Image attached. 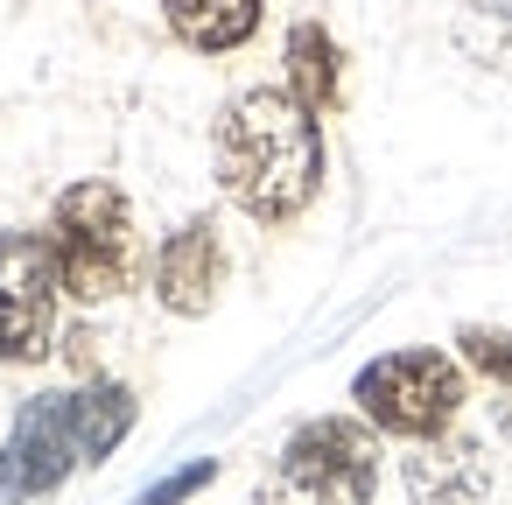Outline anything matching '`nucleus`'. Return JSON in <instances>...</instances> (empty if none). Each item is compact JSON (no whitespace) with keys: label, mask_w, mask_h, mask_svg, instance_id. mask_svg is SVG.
I'll return each instance as SVG.
<instances>
[{"label":"nucleus","mask_w":512,"mask_h":505,"mask_svg":"<svg viewBox=\"0 0 512 505\" xmlns=\"http://www.w3.org/2000/svg\"><path fill=\"white\" fill-rule=\"evenodd\" d=\"M456 344H463V358L484 372V379H498V386H512V330H484V323H463L456 330Z\"/></svg>","instance_id":"ddd939ff"},{"label":"nucleus","mask_w":512,"mask_h":505,"mask_svg":"<svg viewBox=\"0 0 512 505\" xmlns=\"http://www.w3.org/2000/svg\"><path fill=\"white\" fill-rule=\"evenodd\" d=\"M288 92L309 106V113H330L337 92H344V57L330 43L323 22H295L288 29Z\"/></svg>","instance_id":"9d476101"},{"label":"nucleus","mask_w":512,"mask_h":505,"mask_svg":"<svg viewBox=\"0 0 512 505\" xmlns=\"http://www.w3.org/2000/svg\"><path fill=\"white\" fill-rule=\"evenodd\" d=\"M225 288V246L211 218H183L155 253V302L169 316H211Z\"/></svg>","instance_id":"0eeeda50"},{"label":"nucleus","mask_w":512,"mask_h":505,"mask_svg":"<svg viewBox=\"0 0 512 505\" xmlns=\"http://www.w3.org/2000/svg\"><path fill=\"white\" fill-rule=\"evenodd\" d=\"M57 253L50 232H0V358L36 365L57 344Z\"/></svg>","instance_id":"39448f33"},{"label":"nucleus","mask_w":512,"mask_h":505,"mask_svg":"<svg viewBox=\"0 0 512 505\" xmlns=\"http://www.w3.org/2000/svg\"><path fill=\"white\" fill-rule=\"evenodd\" d=\"M71 421H78L85 463H106V456L127 442V428H134V393H127L120 379H92V386L71 393Z\"/></svg>","instance_id":"9b49d317"},{"label":"nucleus","mask_w":512,"mask_h":505,"mask_svg":"<svg viewBox=\"0 0 512 505\" xmlns=\"http://www.w3.org/2000/svg\"><path fill=\"white\" fill-rule=\"evenodd\" d=\"M260 15H267V0H162L169 36L183 50H204V57L246 50L260 36Z\"/></svg>","instance_id":"1a4fd4ad"},{"label":"nucleus","mask_w":512,"mask_h":505,"mask_svg":"<svg viewBox=\"0 0 512 505\" xmlns=\"http://www.w3.org/2000/svg\"><path fill=\"white\" fill-rule=\"evenodd\" d=\"M400 477H407V498H414V505H484V491H491V456H484L477 435L442 428V435H428V442H414V449L400 456Z\"/></svg>","instance_id":"6e6552de"},{"label":"nucleus","mask_w":512,"mask_h":505,"mask_svg":"<svg viewBox=\"0 0 512 505\" xmlns=\"http://www.w3.org/2000/svg\"><path fill=\"white\" fill-rule=\"evenodd\" d=\"M50 253L64 274V295L78 302H113L134 288L141 274V232H134V204L120 183H71L50 211Z\"/></svg>","instance_id":"f03ea898"},{"label":"nucleus","mask_w":512,"mask_h":505,"mask_svg":"<svg viewBox=\"0 0 512 505\" xmlns=\"http://www.w3.org/2000/svg\"><path fill=\"white\" fill-rule=\"evenodd\" d=\"M372 491H379L372 421H344V414L302 421L267 477V505H372Z\"/></svg>","instance_id":"7ed1b4c3"},{"label":"nucleus","mask_w":512,"mask_h":505,"mask_svg":"<svg viewBox=\"0 0 512 505\" xmlns=\"http://www.w3.org/2000/svg\"><path fill=\"white\" fill-rule=\"evenodd\" d=\"M351 400H358V414L379 435L428 442V435L456 428L470 393H463V365L456 358H442V351H386V358H372L351 379Z\"/></svg>","instance_id":"20e7f679"},{"label":"nucleus","mask_w":512,"mask_h":505,"mask_svg":"<svg viewBox=\"0 0 512 505\" xmlns=\"http://www.w3.org/2000/svg\"><path fill=\"white\" fill-rule=\"evenodd\" d=\"M211 162H218V190L253 225H288L323 190V134H316V113L288 85L232 92L225 113H218V127H211Z\"/></svg>","instance_id":"f257e3e1"},{"label":"nucleus","mask_w":512,"mask_h":505,"mask_svg":"<svg viewBox=\"0 0 512 505\" xmlns=\"http://www.w3.org/2000/svg\"><path fill=\"white\" fill-rule=\"evenodd\" d=\"M204 484H218V456H190L183 470H169V477H155L148 491H134L127 505H190Z\"/></svg>","instance_id":"f8f14e48"},{"label":"nucleus","mask_w":512,"mask_h":505,"mask_svg":"<svg viewBox=\"0 0 512 505\" xmlns=\"http://www.w3.org/2000/svg\"><path fill=\"white\" fill-rule=\"evenodd\" d=\"M463 43H470L491 71H512V15H491V8L470 15V22H463Z\"/></svg>","instance_id":"4468645a"},{"label":"nucleus","mask_w":512,"mask_h":505,"mask_svg":"<svg viewBox=\"0 0 512 505\" xmlns=\"http://www.w3.org/2000/svg\"><path fill=\"white\" fill-rule=\"evenodd\" d=\"M78 463H85V449H78L71 393H36V400H22L8 442H0V498H8V505H36Z\"/></svg>","instance_id":"423d86ee"}]
</instances>
